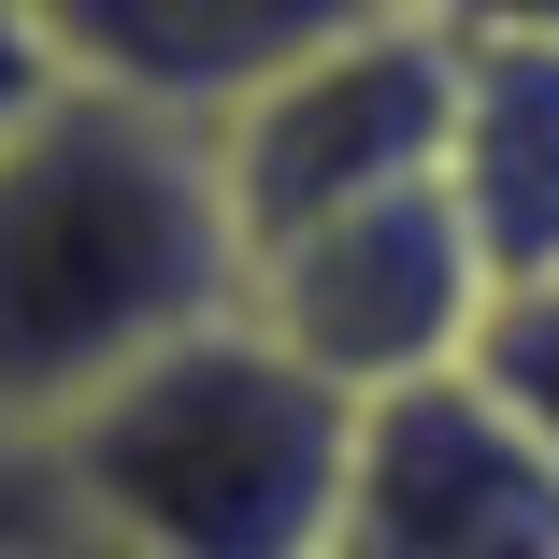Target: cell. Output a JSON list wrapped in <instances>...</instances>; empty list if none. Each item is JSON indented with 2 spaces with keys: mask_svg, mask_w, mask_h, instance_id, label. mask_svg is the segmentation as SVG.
I'll list each match as a JSON object with an SVG mask.
<instances>
[{
  "mask_svg": "<svg viewBox=\"0 0 559 559\" xmlns=\"http://www.w3.org/2000/svg\"><path fill=\"white\" fill-rule=\"evenodd\" d=\"M58 86H72V58H58V29H44V0H0V144H15Z\"/></svg>",
  "mask_w": 559,
  "mask_h": 559,
  "instance_id": "cell-9",
  "label": "cell"
},
{
  "mask_svg": "<svg viewBox=\"0 0 559 559\" xmlns=\"http://www.w3.org/2000/svg\"><path fill=\"white\" fill-rule=\"evenodd\" d=\"M44 460L72 531L116 559H330L359 402L301 373L259 316H215L44 430Z\"/></svg>",
  "mask_w": 559,
  "mask_h": 559,
  "instance_id": "cell-2",
  "label": "cell"
},
{
  "mask_svg": "<svg viewBox=\"0 0 559 559\" xmlns=\"http://www.w3.org/2000/svg\"><path fill=\"white\" fill-rule=\"evenodd\" d=\"M373 15H402V0H44L72 86H130L173 116H230L245 86L301 72L316 44H345Z\"/></svg>",
  "mask_w": 559,
  "mask_h": 559,
  "instance_id": "cell-6",
  "label": "cell"
},
{
  "mask_svg": "<svg viewBox=\"0 0 559 559\" xmlns=\"http://www.w3.org/2000/svg\"><path fill=\"white\" fill-rule=\"evenodd\" d=\"M488 259L460 230V201L430 187H388V201H345L287 230L259 273H245V316L301 373H330L345 402H388V388H430V373H474V330H488Z\"/></svg>",
  "mask_w": 559,
  "mask_h": 559,
  "instance_id": "cell-4",
  "label": "cell"
},
{
  "mask_svg": "<svg viewBox=\"0 0 559 559\" xmlns=\"http://www.w3.org/2000/svg\"><path fill=\"white\" fill-rule=\"evenodd\" d=\"M444 29H516V44H559V0H430Z\"/></svg>",
  "mask_w": 559,
  "mask_h": 559,
  "instance_id": "cell-11",
  "label": "cell"
},
{
  "mask_svg": "<svg viewBox=\"0 0 559 559\" xmlns=\"http://www.w3.org/2000/svg\"><path fill=\"white\" fill-rule=\"evenodd\" d=\"M474 373L531 416V444L559 460V287H502L488 330H474Z\"/></svg>",
  "mask_w": 559,
  "mask_h": 559,
  "instance_id": "cell-8",
  "label": "cell"
},
{
  "mask_svg": "<svg viewBox=\"0 0 559 559\" xmlns=\"http://www.w3.org/2000/svg\"><path fill=\"white\" fill-rule=\"evenodd\" d=\"M245 316V230L215 116L130 86H58L0 144V416L72 430L158 345Z\"/></svg>",
  "mask_w": 559,
  "mask_h": 559,
  "instance_id": "cell-1",
  "label": "cell"
},
{
  "mask_svg": "<svg viewBox=\"0 0 559 559\" xmlns=\"http://www.w3.org/2000/svg\"><path fill=\"white\" fill-rule=\"evenodd\" d=\"M444 116H460V29L402 0V15L316 44L301 72L245 86L215 116V173H230V230H245V273L316 230L345 201H388V187H430L444 173Z\"/></svg>",
  "mask_w": 559,
  "mask_h": 559,
  "instance_id": "cell-3",
  "label": "cell"
},
{
  "mask_svg": "<svg viewBox=\"0 0 559 559\" xmlns=\"http://www.w3.org/2000/svg\"><path fill=\"white\" fill-rule=\"evenodd\" d=\"M58 516H72V502H58V460H44V430H15V416H0V559H29Z\"/></svg>",
  "mask_w": 559,
  "mask_h": 559,
  "instance_id": "cell-10",
  "label": "cell"
},
{
  "mask_svg": "<svg viewBox=\"0 0 559 559\" xmlns=\"http://www.w3.org/2000/svg\"><path fill=\"white\" fill-rule=\"evenodd\" d=\"M444 201L488 287H559V44L460 29V116H444Z\"/></svg>",
  "mask_w": 559,
  "mask_h": 559,
  "instance_id": "cell-7",
  "label": "cell"
},
{
  "mask_svg": "<svg viewBox=\"0 0 559 559\" xmlns=\"http://www.w3.org/2000/svg\"><path fill=\"white\" fill-rule=\"evenodd\" d=\"M330 559H559V460L488 373H430L359 402Z\"/></svg>",
  "mask_w": 559,
  "mask_h": 559,
  "instance_id": "cell-5",
  "label": "cell"
}]
</instances>
